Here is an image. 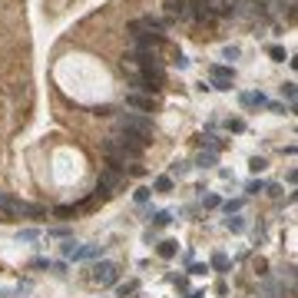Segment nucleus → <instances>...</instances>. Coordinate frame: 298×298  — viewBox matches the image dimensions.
Wrapping results in <instances>:
<instances>
[{
	"label": "nucleus",
	"instance_id": "nucleus-1",
	"mask_svg": "<svg viewBox=\"0 0 298 298\" xmlns=\"http://www.w3.org/2000/svg\"><path fill=\"white\" fill-rule=\"evenodd\" d=\"M123 132H132V136H143L146 143H149V136H153V123L146 120V116H136V113H120V120H116Z\"/></svg>",
	"mask_w": 298,
	"mask_h": 298
},
{
	"label": "nucleus",
	"instance_id": "nucleus-2",
	"mask_svg": "<svg viewBox=\"0 0 298 298\" xmlns=\"http://www.w3.org/2000/svg\"><path fill=\"white\" fill-rule=\"evenodd\" d=\"M123 169H103L99 172V179H96V196L99 199H110V196H116L123 189Z\"/></svg>",
	"mask_w": 298,
	"mask_h": 298
},
{
	"label": "nucleus",
	"instance_id": "nucleus-3",
	"mask_svg": "<svg viewBox=\"0 0 298 298\" xmlns=\"http://www.w3.org/2000/svg\"><path fill=\"white\" fill-rule=\"evenodd\" d=\"M116 278H120V268L113 262L93 265V282H96V285H116Z\"/></svg>",
	"mask_w": 298,
	"mask_h": 298
},
{
	"label": "nucleus",
	"instance_id": "nucleus-4",
	"mask_svg": "<svg viewBox=\"0 0 298 298\" xmlns=\"http://www.w3.org/2000/svg\"><path fill=\"white\" fill-rule=\"evenodd\" d=\"M189 17H196V20H215L212 0H189Z\"/></svg>",
	"mask_w": 298,
	"mask_h": 298
},
{
	"label": "nucleus",
	"instance_id": "nucleus-5",
	"mask_svg": "<svg viewBox=\"0 0 298 298\" xmlns=\"http://www.w3.org/2000/svg\"><path fill=\"white\" fill-rule=\"evenodd\" d=\"M126 103H129V106H136V110H143V113H153L156 110V99L146 96V93H129V96H126Z\"/></svg>",
	"mask_w": 298,
	"mask_h": 298
},
{
	"label": "nucleus",
	"instance_id": "nucleus-6",
	"mask_svg": "<svg viewBox=\"0 0 298 298\" xmlns=\"http://www.w3.org/2000/svg\"><path fill=\"white\" fill-rule=\"evenodd\" d=\"M166 13L172 20H186L189 17V0H166Z\"/></svg>",
	"mask_w": 298,
	"mask_h": 298
},
{
	"label": "nucleus",
	"instance_id": "nucleus-7",
	"mask_svg": "<svg viewBox=\"0 0 298 298\" xmlns=\"http://www.w3.org/2000/svg\"><path fill=\"white\" fill-rule=\"evenodd\" d=\"M0 212H3L7 219H17V215H20V202L10 199L7 192H0Z\"/></svg>",
	"mask_w": 298,
	"mask_h": 298
},
{
	"label": "nucleus",
	"instance_id": "nucleus-8",
	"mask_svg": "<svg viewBox=\"0 0 298 298\" xmlns=\"http://www.w3.org/2000/svg\"><path fill=\"white\" fill-rule=\"evenodd\" d=\"M176 252H179V242H172V239H166V242H159V255H163V258H172Z\"/></svg>",
	"mask_w": 298,
	"mask_h": 298
},
{
	"label": "nucleus",
	"instance_id": "nucleus-9",
	"mask_svg": "<svg viewBox=\"0 0 298 298\" xmlns=\"http://www.w3.org/2000/svg\"><path fill=\"white\" fill-rule=\"evenodd\" d=\"M212 80H232V66H209Z\"/></svg>",
	"mask_w": 298,
	"mask_h": 298
},
{
	"label": "nucleus",
	"instance_id": "nucleus-10",
	"mask_svg": "<svg viewBox=\"0 0 298 298\" xmlns=\"http://www.w3.org/2000/svg\"><path fill=\"white\" fill-rule=\"evenodd\" d=\"M268 56H272L275 63H285V60H288V56H285V50H282V46H268Z\"/></svg>",
	"mask_w": 298,
	"mask_h": 298
},
{
	"label": "nucleus",
	"instance_id": "nucleus-11",
	"mask_svg": "<svg viewBox=\"0 0 298 298\" xmlns=\"http://www.w3.org/2000/svg\"><path fill=\"white\" fill-rule=\"evenodd\" d=\"M169 189H172V179H169V176L156 179V192H169Z\"/></svg>",
	"mask_w": 298,
	"mask_h": 298
},
{
	"label": "nucleus",
	"instance_id": "nucleus-12",
	"mask_svg": "<svg viewBox=\"0 0 298 298\" xmlns=\"http://www.w3.org/2000/svg\"><path fill=\"white\" fill-rule=\"evenodd\" d=\"M212 265H215L219 272H225V268H229V258H225L222 252H215V255H212Z\"/></svg>",
	"mask_w": 298,
	"mask_h": 298
},
{
	"label": "nucleus",
	"instance_id": "nucleus-13",
	"mask_svg": "<svg viewBox=\"0 0 298 298\" xmlns=\"http://www.w3.org/2000/svg\"><path fill=\"white\" fill-rule=\"evenodd\" d=\"M282 99L295 103V83H285V86H282Z\"/></svg>",
	"mask_w": 298,
	"mask_h": 298
},
{
	"label": "nucleus",
	"instance_id": "nucleus-14",
	"mask_svg": "<svg viewBox=\"0 0 298 298\" xmlns=\"http://www.w3.org/2000/svg\"><path fill=\"white\" fill-rule=\"evenodd\" d=\"M153 222H156V225H169V222H172V215H169V212H156Z\"/></svg>",
	"mask_w": 298,
	"mask_h": 298
},
{
	"label": "nucleus",
	"instance_id": "nucleus-15",
	"mask_svg": "<svg viewBox=\"0 0 298 298\" xmlns=\"http://www.w3.org/2000/svg\"><path fill=\"white\" fill-rule=\"evenodd\" d=\"M60 252H63V255H77V242H73V239H66V242L60 245Z\"/></svg>",
	"mask_w": 298,
	"mask_h": 298
},
{
	"label": "nucleus",
	"instance_id": "nucleus-16",
	"mask_svg": "<svg viewBox=\"0 0 298 298\" xmlns=\"http://www.w3.org/2000/svg\"><path fill=\"white\" fill-rule=\"evenodd\" d=\"M265 166H268V163H265V159H262V156H255V159H252V163H249V169H252V172H262V169H265Z\"/></svg>",
	"mask_w": 298,
	"mask_h": 298
},
{
	"label": "nucleus",
	"instance_id": "nucleus-17",
	"mask_svg": "<svg viewBox=\"0 0 298 298\" xmlns=\"http://www.w3.org/2000/svg\"><path fill=\"white\" fill-rule=\"evenodd\" d=\"M56 215H60V219H70V215H77V209H73V206H60Z\"/></svg>",
	"mask_w": 298,
	"mask_h": 298
},
{
	"label": "nucleus",
	"instance_id": "nucleus-18",
	"mask_svg": "<svg viewBox=\"0 0 298 298\" xmlns=\"http://www.w3.org/2000/svg\"><path fill=\"white\" fill-rule=\"evenodd\" d=\"M37 235H40V232H37V229H23V232H20V242H33Z\"/></svg>",
	"mask_w": 298,
	"mask_h": 298
},
{
	"label": "nucleus",
	"instance_id": "nucleus-19",
	"mask_svg": "<svg viewBox=\"0 0 298 298\" xmlns=\"http://www.w3.org/2000/svg\"><path fill=\"white\" fill-rule=\"evenodd\" d=\"M212 163H215V153H202V156H199V166H202V169L212 166Z\"/></svg>",
	"mask_w": 298,
	"mask_h": 298
},
{
	"label": "nucleus",
	"instance_id": "nucleus-20",
	"mask_svg": "<svg viewBox=\"0 0 298 298\" xmlns=\"http://www.w3.org/2000/svg\"><path fill=\"white\" fill-rule=\"evenodd\" d=\"M222 56H225V60H239V46H225Z\"/></svg>",
	"mask_w": 298,
	"mask_h": 298
},
{
	"label": "nucleus",
	"instance_id": "nucleus-21",
	"mask_svg": "<svg viewBox=\"0 0 298 298\" xmlns=\"http://www.w3.org/2000/svg\"><path fill=\"white\" fill-rule=\"evenodd\" d=\"M225 225H229L232 232H242V229H245V222H242V219H229V222H225Z\"/></svg>",
	"mask_w": 298,
	"mask_h": 298
},
{
	"label": "nucleus",
	"instance_id": "nucleus-22",
	"mask_svg": "<svg viewBox=\"0 0 298 298\" xmlns=\"http://www.w3.org/2000/svg\"><path fill=\"white\" fill-rule=\"evenodd\" d=\"M262 182H249V189H245V192H249V196H258V192H262Z\"/></svg>",
	"mask_w": 298,
	"mask_h": 298
},
{
	"label": "nucleus",
	"instance_id": "nucleus-23",
	"mask_svg": "<svg viewBox=\"0 0 298 298\" xmlns=\"http://www.w3.org/2000/svg\"><path fill=\"white\" fill-rule=\"evenodd\" d=\"M252 268L258 272V275H265V268H268V265H265V258H255V262H252Z\"/></svg>",
	"mask_w": 298,
	"mask_h": 298
},
{
	"label": "nucleus",
	"instance_id": "nucleus-24",
	"mask_svg": "<svg viewBox=\"0 0 298 298\" xmlns=\"http://www.w3.org/2000/svg\"><path fill=\"white\" fill-rule=\"evenodd\" d=\"M212 89H232V80H215V83H212Z\"/></svg>",
	"mask_w": 298,
	"mask_h": 298
},
{
	"label": "nucleus",
	"instance_id": "nucleus-25",
	"mask_svg": "<svg viewBox=\"0 0 298 298\" xmlns=\"http://www.w3.org/2000/svg\"><path fill=\"white\" fill-rule=\"evenodd\" d=\"M149 199V189H136V202H146Z\"/></svg>",
	"mask_w": 298,
	"mask_h": 298
},
{
	"label": "nucleus",
	"instance_id": "nucleus-26",
	"mask_svg": "<svg viewBox=\"0 0 298 298\" xmlns=\"http://www.w3.org/2000/svg\"><path fill=\"white\" fill-rule=\"evenodd\" d=\"M219 206V196H206V209H215Z\"/></svg>",
	"mask_w": 298,
	"mask_h": 298
},
{
	"label": "nucleus",
	"instance_id": "nucleus-27",
	"mask_svg": "<svg viewBox=\"0 0 298 298\" xmlns=\"http://www.w3.org/2000/svg\"><path fill=\"white\" fill-rule=\"evenodd\" d=\"M172 63H176V66H179V70H186V66H189V60H186V56H182V53H179V56H176V60H172Z\"/></svg>",
	"mask_w": 298,
	"mask_h": 298
},
{
	"label": "nucleus",
	"instance_id": "nucleus-28",
	"mask_svg": "<svg viewBox=\"0 0 298 298\" xmlns=\"http://www.w3.org/2000/svg\"><path fill=\"white\" fill-rule=\"evenodd\" d=\"M93 113H96V116H110L113 110H110V106H93Z\"/></svg>",
	"mask_w": 298,
	"mask_h": 298
}]
</instances>
